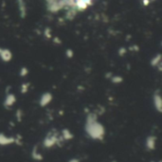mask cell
<instances>
[{
    "instance_id": "9a60e30c",
    "label": "cell",
    "mask_w": 162,
    "mask_h": 162,
    "mask_svg": "<svg viewBox=\"0 0 162 162\" xmlns=\"http://www.w3.org/2000/svg\"><path fill=\"white\" fill-rule=\"evenodd\" d=\"M28 74V69L27 68H26V67H23L22 69H21V76H26V75H27Z\"/></svg>"
},
{
    "instance_id": "277c9868",
    "label": "cell",
    "mask_w": 162,
    "mask_h": 162,
    "mask_svg": "<svg viewBox=\"0 0 162 162\" xmlns=\"http://www.w3.org/2000/svg\"><path fill=\"white\" fill-rule=\"evenodd\" d=\"M18 3V8L20 11V15L22 18H25V16L27 15V9H26V3L24 0H17Z\"/></svg>"
},
{
    "instance_id": "e0dca14e",
    "label": "cell",
    "mask_w": 162,
    "mask_h": 162,
    "mask_svg": "<svg viewBox=\"0 0 162 162\" xmlns=\"http://www.w3.org/2000/svg\"><path fill=\"white\" fill-rule=\"evenodd\" d=\"M46 1H47L48 5H50V4H53V3L57 2L58 0H46Z\"/></svg>"
},
{
    "instance_id": "8fae6325",
    "label": "cell",
    "mask_w": 162,
    "mask_h": 162,
    "mask_svg": "<svg viewBox=\"0 0 162 162\" xmlns=\"http://www.w3.org/2000/svg\"><path fill=\"white\" fill-rule=\"evenodd\" d=\"M154 138H153V137H150L148 139V141H147V146L149 147V148H151V149H153L154 148Z\"/></svg>"
},
{
    "instance_id": "ba28073f",
    "label": "cell",
    "mask_w": 162,
    "mask_h": 162,
    "mask_svg": "<svg viewBox=\"0 0 162 162\" xmlns=\"http://www.w3.org/2000/svg\"><path fill=\"white\" fill-rule=\"evenodd\" d=\"M160 63H161V55L160 54H158L157 56H155L154 59L152 60V64L154 67L160 66Z\"/></svg>"
},
{
    "instance_id": "ac0fdd59",
    "label": "cell",
    "mask_w": 162,
    "mask_h": 162,
    "mask_svg": "<svg viewBox=\"0 0 162 162\" xmlns=\"http://www.w3.org/2000/svg\"><path fill=\"white\" fill-rule=\"evenodd\" d=\"M142 2H143V5L144 6H148L149 4H150V0H142Z\"/></svg>"
},
{
    "instance_id": "7a4b0ae2",
    "label": "cell",
    "mask_w": 162,
    "mask_h": 162,
    "mask_svg": "<svg viewBox=\"0 0 162 162\" xmlns=\"http://www.w3.org/2000/svg\"><path fill=\"white\" fill-rule=\"evenodd\" d=\"M88 7V5L83 0H75V9L77 11H83Z\"/></svg>"
},
{
    "instance_id": "ffe728a7",
    "label": "cell",
    "mask_w": 162,
    "mask_h": 162,
    "mask_svg": "<svg viewBox=\"0 0 162 162\" xmlns=\"http://www.w3.org/2000/svg\"><path fill=\"white\" fill-rule=\"evenodd\" d=\"M55 43H57V44H61L62 42H61V40H60V39L59 38H58V37H56V38H54V40H53Z\"/></svg>"
},
{
    "instance_id": "52a82bcc",
    "label": "cell",
    "mask_w": 162,
    "mask_h": 162,
    "mask_svg": "<svg viewBox=\"0 0 162 162\" xmlns=\"http://www.w3.org/2000/svg\"><path fill=\"white\" fill-rule=\"evenodd\" d=\"M77 14V11L76 9H69L68 11L67 12V19H68V20H73V19L75 18Z\"/></svg>"
},
{
    "instance_id": "6da1fadb",
    "label": "cell",
    "mask_w": 162,
    "mask_h": 162,
    "mask_svg": "<svg viewBox=\"0 0 162 162\" xmlns=\"http://www.w3.org/2000/svg\"><path fill=\"white\" fill-rule=\"evenodd\" d=\"M86 130L88 134L94 139H101L103 135V128L102 126L96 121V119H91L90 116L87 119V125Z\"/></svg>"
},
{
    "instance_id": "5b68a950",
    "label": "cell",
    "mask_w": 162,
    "mask_h": 162,
    "mask_svg": "<svg viewBox=\"0 0 162 162\" xmlns=\"http://www.w3.org/2000/svg\"><path fill=\"white\" fill-rule=\"evenodd\" d=\"M52 100V96H51L50 93H46V94H44L42 96V98L40 100V104L42 106H45V105H47L48 103L50 102V101Z\"/></svg>"
},
{
    "instance_id": "8992f818",
    "label": "cell",
    "mask_w": 162,
    "mask_h": 162,
    "mask_svg": "<svg viewBox=\"0 0 162 162\" xmlns=\"http://www.w3.org/2000/svg\"><path fill=\"white\" fill-rule=\"evenodd\" d=\"M16 99H15V97L12 95V94H10L7 96V98H6V101H5V106H11L15 102Z\"/></svg>"
},
{
    "instance_id": "7c38bea8",
    "label": "cell",
    "mask_w": 162,
    "mask_h": 162,
    "mask_svg": "<svg viewBox=\"0 0 162 162\" xmlns=\"http://www.w3.org/2000/svg\"><path fill=\"white\" fill-rule=\"evenodd\" d=\"M44 34H45V36H46L47 38H51V31H50V29L47 28L46 30H45Z\"/></svg>"
},
{
    "instance_id": "9c48e42d",
    "label": "cell",
    "mask_w": 162,
    "mask_h": 162,
    "mask_svg": "<svg viewBox=\"0 0 162 162\" xmlns=\"http://www.w3.org/2000/svg\"><path fill=\"white\" fill-rule=\"evenodd\" d=\"M154 102H155V107L158 110V112H160L161 110V99L158 95H157L154 97Z\"/></svg>"
},
{
    "instance_id": "4fadbf2b",
    "label": "cell",
    "mask_w": 162,
    "mask_h": 162,
    "mask_svg": "<svg viewBox=\"0 0 162 162\" xmlns=\"http://www.w3.org/2000/svg\"><path fill=\"white\" fill-rule=\"evenodd\" d=\"M63 133H64V136H66V139H71V138H72V135L70 134V132L68 130H64Z\"/></svg>"
},
{
    "instance_id": "30bf717a",
    "label": "cell",
    "mask_w": 162,
    "mask_h": 162,
    "mask_svg": "<svg viewBox=\"0 0 162 162\" xmlns=\"http://www.w3.org/2000/svg\"><path fill=\"white\" fill-rule=\"evenodd\" d=\"M11 139H7L5 137V136H2L0 135V144H8V143H11V142H12Z\"/></svg>"
},
{
    "instance_id": "2e32d148",
    "label": "cell",
    "mask_w": 162,
    "mask_h": 162,
    "mask_svg": "<svg viewBox=\"0 0 162 162\" xmlns=\"http://www.w3.org/2000/svg\"><path fill=\"white\" fill-rule=\"evenodd\" d=\"M125 52H126V49H125L124 48H121L119 50V54H120V56H122L123 54H125Z\"/></svg>"
},
{
    "instance_id": "d6986e66",
    "label": "cell",
    "mask_w": 162,
    "mask_h": 162,
    "mask_svg": "<svg viewBox=\"0 0 162 162\" xmlns=\"http://www.w3.org/2000/svg\"><path fill=\"white\" fill-rule=\"evenodd\" d=\"M28 90V85H24L23 86V89H22V93H25V91Z\"/></svg>"
},
{
    "instance_id": "3957f363",
    "label": "cell",
    "mask_w": 162,
    "mask_h": 162,
    "mask_svg": "<svg viewBox=\"0 0 162 162\" xmlns=\"http://www.w3.org/2000/svg\"><path fill=\"white\" fill-rule=\"evenodd\" d=\"M0 56H1L2 60L5 62H9L11 60L12 54L9 49H1L0 48Z\"/></svg>"
},
{
    "instance_id": "5bb4252c",
    "label": "cell",
    "mask_w": 162,
    "mask_h": 162,
    "mask_svg": "<svg viewBox=\"0 0 162 162\" xmlns=\"http://www.w3.org/2000/svg\"><path fill=\"white\" fill-rule=\"evenodd\" d=\"M67 56L68 58H72L73 57V51L71 50V49H67Z\"/></svg>"
},
{
    "instance_id": "44dd1931",
    "label": "cell",
    "mask_w": 162,
    "mask_h": 162,
    "mask_svg": "<svg viewBox=\"0 0 162 162\" xmlns=\"http://www.w3.org/2000/svg\"><path fill=\"white\" fill-rule=\"evenodd\" d=\"M150 1H154V0H150Z\"/></svg>"
}]
</instances>
